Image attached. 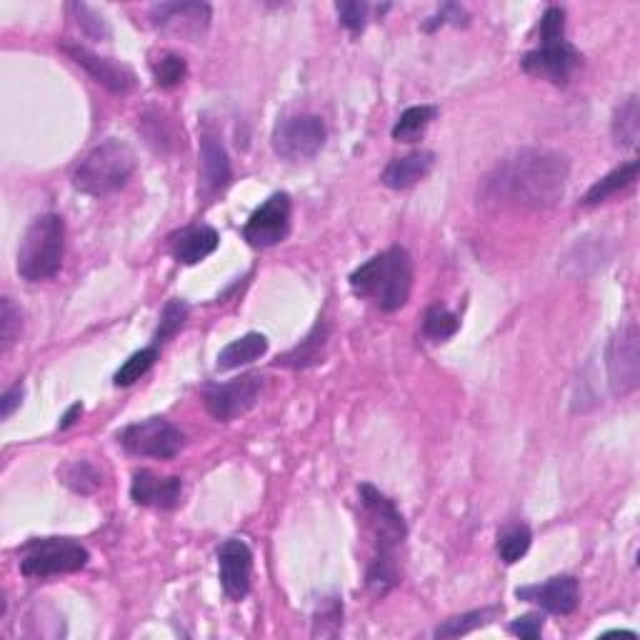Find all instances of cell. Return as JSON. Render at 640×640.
<instances>
[{
    "instance_id": "cell-1",
    "label": "cell",
    "mask_w": 640,
    "mask_h": 640,
    "mask_svg": "<svg viewBox=\"0 0 640 640\" xmlns=\"http://www.w3.org/2000/svg\"><path fill=\"white\" fill-rule=\"evenodd\" d=\"M568 155L550 148H520L500 160L483 183V198L515 208H553L565 193Z\"/></svg>"
},
{
    "instance_id": "cell-2",
    "label": "cell",
    "mask_w": 640,
    "mask_h": 640,
    "mask_svg": "<svg viewBox=\"0 0 640 640\" xmlns=\"http://www.w3.org/2000/svg\"><path fill=\"white\" fill-rule=\"evenodd\" d=\"M358 493L360 500H363V508L368 510L370 520H373L375 548H378V553H375L373 563L368 568L365 583H368V588L375 595H385L400 580L398 565H395V548L403 543L408 528H405L403 515L395 508L393 500L380 493L378 488H373L370 483H363L358 488Z\"/></svg>"
},
{
    "instance_id": "cell-3",
    "label": "cell",
    "mask_w": 640,
    "mask_h": 640,
    "mask_svg": "<svg viewBox=\"0 0 640 640\" xmlns=\"http://www.w3.org/2000/svg\"><path fill=\"white\" fill-rule=\"evenodd\" d=\"M350 288L355 295L370 300L385 313L403 308L413 288V260L400 245L383 250L365 260L360 268L350 273Z\"/></svg>"
},
{
    "instance_id": "cell-4",
    "label": "cell",
    "mask_w": 640,
    "mask_h": 640,
    "mask_svg": "<svg viewBox=\"0 0 640 640\" xmlns=\"http://www.w3.org/2000/svg\"><path fill=\"white\" fill-rule=\"evenodd\" d=\"M135 173V153L123 140H103L78 163L73 185L90 198H105L123 188Z\"/></svg>"
},
{
    "instance_id": "cell-5",
    "label": "cell",
    "mask_w": 640,
    "mask_h": 640,
    "mask_svg": "<svg viewBox=\"0 0 640 640\" xmlns=\"http://www.w3.org/2000/svg\"><path fill=\"white\" fill-rule=\"evenodd\" d=\"M65 255V223L58 213H43L25 228L18 248V275L40 283L58 275Z\"/></svg>"
},
{
    "instance_id": "cell-6",
    "label": "cell",
    "mask_w": 640,
    "mask_h": 640,
    "mask_svg": "<svg viewBox=\"0 0 640 640\" xmlns=\"http://www.w3.org/2000/svg\"><path fill=\"white\" fill-rule=\"evenodd\" d=\"M88 550L70 538H38L23 548L20 573L25 578H48V575L75 573L88 563Z\"/></svg>"
},
{
    "instance_id": "cell-7",
    "label": "cell",
    "mask_w": 640,
    "mask_h": 640,
    "mask_svg": "<svg viewBox=\"0 0 640 640\" xmlns=\"http://www.w3.org/2000/svg\"><path fill=\"white\" fill-rule=\"evenodd\" d=\"M325 138H328V130L318 115H288V118L278 120L273 128V150L283 160L300 163V160L315 158L323 150Z\"/></svg>"
},
{
    "instance_id": "cell-8",
    "label": "cell",
    "mask_w": 640,
    "mask_h": 640,
    "mask_svg": "<svg viewBox=\"0 0 640 640\" xmlns=\"http://www.w3.org/2000/svg\"><path fill=\"white\" fill-rule=\"evenodd\" d=\"M605 368L613 395H628L640 383V330L635 323L615 330L605 348Z\"/></svg>"
},
{
    "instance_id": "cell-9",
    "label": "cell",
    "mask_w": 640,
    "mask_h": 640,
    "mask_svg": "<svg viewBox=\"0 0 640 640\" xmlns=\"http://www.w3.org/2000/svg\"><path fill=\"white\" fill-rule=\"evenodd\" d=\"M120 445L133 455L148 458H173L183 448V433L165 418H148L128 425L120 433Z\"/></svg>"
},
{
    "instance_id": "cell-10",
    "label": "cell",
    "mask_w": 640,
    "mask_h": 640,
    "mask_svg": "<svg viewBox=\"0 0 640 640\" xmlns=\"http://www.w3.org/2000/svg\"><path fill=\"white\" fill-rule=\"evenodd\" d=\"M580 65H583V55L565 38L553 40V43H540V48L530 50L520 60V68L525 73L533 75V78L548 80L553 85H568Z\"/></svg>"
},
{
    "instance_id": "cell-11",
    "label": "cell",
    "mask_w": 640,
    "mask_h": 640,
    "mask_svg": "<svg viewBox=\"0 0 640 640\" xmlns=\"http://www.w3.org/2000/svg\"><path fill=\"white\" fill-rule=\"evenodd\" d=\"M260 388H263L260 375H240L230 383L208 385L203 390V403L215 420H233L238 415L248 413L258 403Z\"/></svg>"
},
{
    "instance_id": "cell-12",
    "label": "cell",
    "mask_w": 640,
    "mask_h": 640,
    "mask_svg": "<svg viewBox=\"0 0 640 640\" xmlns=\"http://www.w3.org/2000/svg\"><path fill=\"white\" fill-rule=\"evenodd\" d=\"M290 198L288 193H273L245 223L243 235L255 248H270L285 240L290 230Z\"/></svg>"
},
{
    "instance_id": "cell-13",
    "label": "cell",
    "mask_w": 640,
    "mask_h": 640,
    "mask_svg": "<svg viewBox=\"0 0 640 640\" xmlns=\"http://www.w3.org/2000/svg\"><path fill=\"white\" fill-rule=\"evenodd\" d=\"M213 10L208 3H160L150 8V20L155 28L180 38L195 40L208 30Z\"/></svg>"
},
{
    "instance_id": "cell-14",
    "label": "cell",
    "mask_w": 640,
    "mask_h": 640,
    "mask_svg": "<svg viewBox=\"0 0 640 640\" xmlns=\"http://www.w3.org/2000/svg\"><path fill=\"white\" fill-rule=\"evenodd\" d=\"M60 48L80 65V68L88 70L90 78L95 83L105 85L110 93H130L135 88V73L125 63H118L113 58H103V55L93 53V50L83 48V45L75 43H63Z\"/></svg>"
},
{
    "instance_id": "cell-15",
    "label": "cell",
    "mask_w": 640,
    "mask_h": 640,
    "mask_svg": "<svg viewBox=\"0 0 640 640\" xmlns=\"http://www.w3.org/2000/svg\"><path fill=\"white\" fill-rule=\"evenodd\" d=\"M220 585L230 600H243L250 593V575H253V553L238 538H230L218 550Z\"/></svg>"
},
{
    "instance_id": "cell-16",
    "label": "cell",
    "mask_w": 640,
    "mask_h": 640,
    "mask_svg": "<svg viewBox=\"0 0 640 640\" xmlns=\"http://www.w3.org/2000/svg\"><path fill=\"white\" fill-rule=\"evenodd\" d=\"M515 595L525 603H535L555 615H570L580 603V588L573 575H555L545 583L525 585V588L515 590Z\"/></svg>"
},
{
    "instance_id": "cell-17",
    "label": "cell",
    "mask_w": 640,
    "mask_h": 640,
    "mask_svg": "<svg viewBox=\"0 0 640 640\" xmlns=\"http://www.w3.org/2000/svg\"><path fill=\"white\" fill-rule=\"evenodd\" d=\"M233 178L228 150L213 125L205 123L200 130V185L205 195H215Z\"/></svg>"
},
{
    "instance_id": "cell-18",
    "label": "cell",
    "mask_w": 640,
    "mask_h": 640,
    "mask_svg": "<svg viewBox=\"0 0 640 640\" xmlns=\"http://www.w3.org/2000/svg\"><path fill=\"white\" fill-rule=\"evenodd\" d=\"M180 493H183V480L175 475H158L153 470H138L130 483V498L148 508H175L180 503Z\"/></svg>"
},
{
    "instance_id": "cell-19",
    "label": "cell",
    "mask_w": 640,
    "mask_h": 640,
    "mask_svg": "<svg viewBox=\"0 0 640 640\" xmlns=\"http://www.w3.org/2000/svg\"><path fill=\"white\" fill-rule=\"evenodd\" d=\"M218 243V230L210 228V225H193V228L180 230L178 235L170 238V250H173V258L178 263L195 265L208 258L210 253H215Z\"/></svg>"
},
{
    "instance_id": "cell-20",
    "label": "cell",
    "mask_w": 640,
    "mask_h": 640,
    "mask_svg": "<svg viewBox=\"0 0 640 640\" xmlns=\"http://www.w3.org/2000/svg\"><path fill=\"white\" fill-rule=\"evenodd\" d=\"M433 163L435 153H430V150H415V153L403 155V158L390 160L385 165L383 175H380V183L393 190L413 188L415 183H420L433 170Z\"/></svg>"
},
{
    "instance_id": "cell-21",
    "label": "cell",
    "mask_w": 640,
    "mask_h": 640,
    "mask_svg": "<svg viewBox=\"0 0 640 640\" xmlns=\"http://www.w3.org/2000/svg\"><path fill=\"white\" fill-rule=\"evenodd\" d=\"M638 168H640L638 160H628V163H623L620 168L610 170V173L603 175L598 183L590 185V190L583 198V205H588L590 208V205L603 203V200L613 198V195L620 193V190L630 188V185L635 183V178H638Z\"/></svg>"
},
{
    "instance_id": "cell-22",
    "label": "cell",
    "mask_w": 640,
    "mask_h": 640,
    "mask_svg": "<svg viewBox=\"0 0 640 640\" xmlns=\"http://www.w3.org/2000/svg\"><path fill=\"white\" fill-rule=\"evenodd\" d=\"M268 350V338L263 333H245L243 338L233 340V343L225 345L218 355V368L220 370H233L240 368L245 363H253L260 355H265Z\"/></svg>"
},
{
    "instance_id": "cell-23",
    "label": "cell",
    "mask_w": 640,
    "mask_h": 640,
    "mask_svg": "<svg viewBox=\"0 0 640 640\" xmlns=\"http://www.w3.org/2000/svg\"><path fill=\"white\" fill-rule=\"evenodd\" d=\"M610 130H613L615 143L623 145V148H635V145H638V135H640V100H638V95H628V98H625L623 103L615 108Z\"/></svg>"
},
{
    "instance_id": "cell-24",
    "label": "cell",
    "mask_w": 640,
    "mask_h": 640,
    "mask_svg": "<svg viewBox=\"0 0 640 640\" xmlns=\"http://www.w3.org/2000/svg\"><path fill=\"white\" fill-rule=\"evenodd\" d=\"M500 613V608H483V610H470V613L453 615V618L445 620L443 625L435 628V638H458V635H468L473 630L483 628L490 620H495V615Z\"/></svg>"
},
{
    "instance_id": "cell-25",
    "label": "cell",
    "mask_w": 640,
    "mask_h": 640,
    "mask_svg": "<svg viewBox=\"0 0 640 640\" xmlns=\"http://www.w3.org/2000/svg\"><path fill=\"white\" fill-rule=\"evenodd\" d=\"M438 115V108L435 105H413V108L405 110L393 125V138L403 140V143H410V140L418 138L425 128L435 120Z\"/></svg>"
},
{
    "instance_id": "cell-26",
    "label": "cell",
    "mask_w": 640,
    "mask_h": 640,
    "mask_svg": "<svg viewBox=\"0 0 640 640\" xmlns=\"http://www.w3.org/2000/svg\"><path fill=\"white\" fill-rule=\"evenodd\" d=\"M530 543H533V530L525 523H515L508 525L503 533L498 535V555L505 565H513L523 558L530 550Z\"/></svg>"
},
{
    "instance_id": "cell-27",
    "label": "cell",
    "mask_w": 640,
    "mask_h": 640,
    "mask_svg": "<svg viewBox=\"0 0 640 640\" xmlns=\"http://www.w3.org/2000/svg\"><path fill=\"white\" fill-rule=\"evenodd\" d=\"M325 338H328V328L325 325H315L313 333L303 340L295 350H290L285 358H278V365H290V368H305V365L320 363L325 348Z\"/></svg>"
},
{
    "instance_id": "cell-28",
    "label": "cell",
    "mask_w": 640,
    "mask_h": 640,
    "mask_svg": "<svg viewBox=\"0 0 640 640\" xmlns=\"http://www.w3.org/2000/svg\"><path fill=\"white\" fill-rule=\"evenodd\" d=\"M460 330V320L453 310H448L445 305H430L423 315V333L425 338L435 340V343H443V340L453 338Z\"/></svg>"
},
{
    "instance_id": "cell-29",
    "label": "cell",
    "mask_w": 640,
    "mask_h": 640,
    "mask_svg": "<svg viewBox=\"0 0 640 640\" xmlns=\"http://www.w3.org/2000/svg\"><path fill=\"white\" fill-rule=\"evenodd\" d=\"M158 355H160L158 345H150V348H143V350H138V353H133L123 365H120L118 373H115V378H113V383L118 385V388H128V385H133L135 380H140L150 368H153V363L158 360Z\"/></svg>"
},
{
    "instance_id": "cell-30",
    "label": "cell",
    "mask_w": 640,
    "mask_h": 640,
    "mask_svg": "<svg viewBox=\"0 0 640 640\" xmlns=\"http://www.w3.org/2000/svg\"><path fill=\"white\" fill-rule=\"evenodd\" d=\"M188 303L185 300H168L163 308V313H160V323H158V330H155V343H163V340L173 338L175 333H178L180 328L185 325V320H188Z\"/></svg>"
},
{
    "instance_id": "cell-31",
    "label": "cell",
    "mask_w": 640,
    "mask_h": 640,
    "mask_svg": "<svg viewBox=\"0 0 640 640\" xmlns=\"http://www.w3.org/2000/svg\"><path fill=\"white\" fill-rule=\"evenodd\" d=\"M153 75L160 88H175L188 75V65H185V60L180 55L165 53L153 63Z\"/></svg>"
},
{
    "instance_id": "cell-32",
    "label": "cell",
    "mask_w": 640,
    "mask_h": 640,
    "mask_svg": "<svg viewBox=\"0 0 640 640\" xmlns=\"http://www.w3.org/2000/svg\"><path fill=\"white\" fill-rule=\"evenodd\" d=\"M20 330H23V315L15 308L13 300L3 298L0 300V348L3 353L13 348L15 340L20 338Z\"/></svg>"
},
{
    "instance_id": "cell-33",
    "label": "cell",
    "mask_w": 640,
    "mask_h": 640,
    "mask_svg": "<svg viewBox=\"0 0 640 640\" xmlns=\"http://www.w3.org/2000/svg\"><path fill=\"white\" fill-rule=\"evenodd\" d=\"M63 483L68 488H73L75 493H93L95 488L100 485V475L95 473V468L85 460H78V463H70L63 468Z\"/></svg>"
},
{
    "instance_id": "cell-34",
    "label": "cell",
    "mask_w": 640,
    "mask_h": 640,
    "mask_svg": "<svg viewBox=\"0 0 640 640\" xmlns=\"http://www.w3.org/2000/svg\"><path fill=\"white\" fill-rule=\"evenodd\" d=\"M70 13L75 15V20H78L80 30H83L88 38H95V40H108L110 38V28L108 23H105V18L100 13H95L90 5L85 3H70L68 5Z\"/></svg>"
},
{
    "instance_id": "cell-35",
    "label": "cell",
    "mask_w": 640,
    "mask_h": 640,
    "mask_svg": "<svg viewBox=\"0 0 640 640\" xmlns=\"http://www.w3.org/2000/svg\"><path fill=\"white\" fill-rule=\"evenodd\" d=\"M335 10H338L340 23H343L350 33H360V30L365 28V20H368L370 5L363 3V0H360V3L358 0H345V3L335 5Z\"/></svg>"
},
{
    "instance_id": "cell-36",
    "label": "cell",
    "mask_w": 640,
    "mask_h": 640,
    "mask_svg": "<svg viewBox=\"0 0 640 640\" xmlns=\"http://www.w3.org/2000/svg\"><path fill=\"white\" fill-rule=\"evenodd\" d=\"M333 625V630L338 633L340 625H343V605L338 603V598H328L323 605H320V610L315 613V620H313V635L318 638V635H325V625Z\"/></svg>"
},
{
    "instance_id": "cell-37",
    "label": "cell",
    "mask_w": 640,
    "mask_h": 640,
    "mask_svg": "<svg viewBox=\"0 0 640 640\" xmlns=\"http://www.w3.org/2000/svg\"><path fill=\"white\" fill-rule=\"evenodd\" d=\"M540 43H553V40H563L565 33V13L555 5H550L540 18Z\"/></svg>"
},
{
    "instance_id": "cell-38",
    "label": "cell",
    "mask_w": 640,
    "mask_h": 640,
    "mask_svg": "<svg viewBox=\"0 0 640 640\" xmlns=\"http://www.w3.org/2000/svg\"><path fill=\"white\" fill-rule=\"evenodd\" d=\"M545 628V618L543 615H523V618H515L513 623L508 625V630L513 635H520V638H528V640H535L540 638V633H543Z\"/></svg>"
},
{
    "instance_id": "cell-39",
    "label": "cell",
    "mask_w": 640,
    "mask_h": 640,
    "mask_svg": "<svg viewBox=\"0 0 640 640\" xmlns=\"http://www.w3.org/2000/svg\"><path fill=\"white\" fill-rule=\"evenodd\" d=\"M445 23H453V25H465L468 23V13H465L463 8H458V5H453V3H445L443 8L438 10V15H433V18L428 20V23L423 25L425 30H428V33H433L435 28H438V25H445Z\"/></svg>"
},
{
    "instance_id": "cell-40",
    "label": "cell",
    "mask_w": 640,
    "mask_h": 640,
    "mask_svg": "<svg viewBox=\"0 0 640 640\" xmlns=\"http://www.w3.org/2000/svg\"><path fill=\"white\" fill-rule=\"evenodd\" d=\"M23 403V385H13L10 390H5L3 398H0V418L8 420L15 413V408H20Z\"/></svg>"
},
{
    "instance_id": "cell-41",
    "label": "cell",
    "mask_w": 640,
    "mask_h": 640,
    "mask_svg": "<svg viewBox=\"0 0 640 640\" xmlns=\"http://www.w3.org/2000/svg\"><path fill=\"white\" fill-rule=\"evenodd\" d=\"M80 413H83V403H73V405H70L68 413H65L63 418H60V425H58V428H60V430L70 428V425L75 423V418H78Z\"/></svg>"
}]
</instances>
